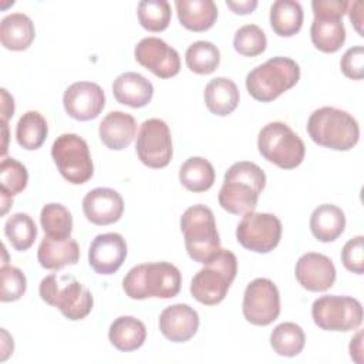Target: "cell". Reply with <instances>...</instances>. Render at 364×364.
<instances>
[{"mask_svg": "<svg viewBox=\"0 0 364 364\" xmlns=\"http://www.w3.org/2000/svg\"><path fill=\"white\" fill-rule=\"evenodd\" d=\"M264 185L266 175L259 165L249 161L236 162L225 173L218 195L219 205L233 215L253 212Z\"/></svg>", "mask_w": 364, "mask_h": 364, "instance_id": "1", "label": "cell"}, {"mask_svg": "<svg viewBox=\"0 0 364 364\" xmlns=\"http://www.w3.org/2000/svg\"><path fill=\"white\" fill-rule=\"evenodd\" d=\"M182 284V276L176 266L168 262L142 263L134 266L122 280L125 294L134 300L148 297H175Z\"/></svg>", "mask_w": 364, "mask_h": 364, "instance_id": "2", "label": "cell"}, {"mask_svg": "<svg viewBox=\"0 0 364 364\" xmlns=\"http://www.w3.org/2000/svg\"><path fill=\"white\" fill-rule=\"evenodd\" d=\"M309 136L320 146L334 151H348L358 142L360 127L347 111L321 107L311 112L307 121Z\"/></svg>", "mask_w": 364, "mask_h": 364, "instance_id": "3", "label": "cell"}, {"mask_svg": "<svg viewBox=\"0 0 364 364\" xmlns=\"http://www.w3.org/2000/svg\"><path fill=\"white\" fill-rule=\"evenodd\" d=\"M185 247L189 257L198 263H208L222 249L213 212L205 205L188 208L179 220Z\"/></svg>", "mask_w": 364, "mask_h": 364, "instance_id": "4", "label": "cell"}, {"mask_svg": "<svg viewBox=\"0 0 364 364\" xmlns=\"http://www.w3.org/2000/svg\"><path fill=\"white\" fill-rule=\"evenodd\" d=\"M299 78L300 67L294 60L272 57L246 75V88L255 100L270 102L294 87Z\"/></svg>", "mask_w": 364, "mask_h": 364, "instance_id": "5", "label": "cell"}, {"mask_svg": "<svg viewBox=\"0 0 364 364\" xmlns=\"http://www.w3.org/2000/svg\"><path fill=\"white\" fill-rule=\"evenodd\" d=\"M236 273V256L228 249H220L191 280V294L202 304H218L226 297Z\"/></svg>", "mask_w": 364, "mask_h": 364, "instance_id": "6", "label": "cell"}, {"mask_svg": "<svg viewBox=\"0 0 364 364\" xmlns=\"http://www.w3.org/2000/svg\"><path fill=\"white\" fill-rule=\"evenodd\" d=\"M40 297L57 307L68 320H82L92 310V294L73 276H46L40 282Z\"/></svg>", "mask_w": 364, "mask_h": 364, "instance_id": "7", "label": "cell"}, {"mask_svg": "<svg viewBox=\"0 0 364 364\" xmlns=\"http://www.w3.org/2000/svg\"><path fill=\"white\" fill-rule=\"evenodd\" d=\"M260 155L282 169L299 166L306 154L301 138L284 122L274 121L264 125L257 136Z\"/></svg>", "mask_w": 364, "mask_h": 364, "instance_id": "8", "label": "cell"}, {"mask_svg": "<svg viewBox=\"0 0 364 364\" xmlns=\"http://www.w3.org/2000/svg\"><path fill=\"white\" fill-rule=\"evenodd\" d=\"M51 156L61 176L73 185L85 183L94 175L88 144L77 134L57 136L51 146Z\"/></svg>", "mask_w": 364, "mask_h": 364, "instance_id": "9", "label": "cell"}, {"mask_svg": "<svg viewBox=\"0 0 364 364\" xmlns=\"http://www.w3.org/2000/svg\"><path fill=\"white\" fill-rule=\"evenodd\" d=\"M311 317L321 330L350 331L361 326L363 307L354 297L327 294L314 300Z\"/></svg>", "mask_w": 364, "mask_h": 364, "instance_id": "10", "label": "cell"}, {"mask_svg": "<svg viewBox=\"0 0 364 364\" xmlns=\"http://www.w3.org/2000/svg\"><path fill=\"white\" fill-rule=\"evenodd\" d=\"M314 20L310 27V37L316 48L323 53H336L346 41L343 24L344 7L337 1H320L311 4Z\"/></svg>", "mask_w": 364, "mask_h": 364, "instance_id": "11", "label": "cell"}, {"mask_svg": "<svg viewBox=\"0 0 364 364\" xmlns=\"http://www.w3.org/2000/svg\"><path fill=\"white\" fill-rule=\"evenodd\" d=\"M282 237V222L273 213L247 212L236 228L237 242L247 250L267 253L273 250Z\"/></svg>", "mask_w": 364, "mask_h": 364, "instance_id": "12", "label": "cell"}, {"mask_svg": "<svg viewBox=\"0 0 364 364\" xmlns=\"http://www.w3.org/2000/svg\"><path fill=\"white\" fill-rule=\"evenodd\" d=\"M135 149L139 161L148 168H165L172 159V138L166 122L159 118L144 121Z\"/></svg>", "mask_w": 364, "mask_h": 364, "instance_id": "13", "label": "cell"}, {"mask_svg": "<svg viewBox=\"0 0 364 364\" xmlns=\"http://www.w3.org/2000/svg\"><path fill=\"white\" fill-rule=\"evenodd\" d=\"M242 310L250 324L269 326L280 314L279 289L266 277L252 280L245 289Z\"/></svg>", "mask_w": 364, "mask_h": 364, "instance_id": "14", "label": "cell"}, {"mask_svg": "<svg viewBox=\"0 0 364 364\" xmlns=\"http://www.w3.org/2000/svg\"><path fill=\"white\" fill-rule=\"evenodd\" d=\"M135 60L159 78L175 77L181 70L178 51L158 37L142 38L134 50Z\"/></svg>", "mask_w": 364, "mask_h": 364, "instance_id": "15", "label": "cell"}, {"mask_svg": "<svg viewBox=\"0 0 364 364\" xmlns=\"http://www.w3.org/2000/svg\"><path fill=\"white\" fill-rule=\"evenodd\" d=\"M63 104L71 118L90 121L97 118L105 107V94L95 82L77 81L64 91Z\"/></svg>", "mask_w": 364, "mask_h": 364, "instance_id": "16", "label": "cell"}, {"mask_svg": "<svg viewBox=\"0 0 364 364\" xmlns=\"http://www.w3.org/2000/svg\"><path fill=\"white\" fill-rule=\"evenodd\" d=\"M127 257V243L119 233L108 232L94 237L88 249V263L98 274H112Z\"/></svg>", "mask_w": 364, "mask_h": 364, "instance_id": "17", "label": "cell"}, {"mask_svg": "<svg viewBox=\"0 0 364 364\" xmlns=\"http://www.w3.org/2000/svg\"><path fill=\"white\" fill-rule=\"evenodd\" d=\"M294 274L301 287L316 293L328 290L336 282V267L331 259L316 252H307L299 257Z\"/></svg>", "mask_w": 364, "mask_h": 364, "instance_id": "18", "label": "cell"}, {"mask_svg": "<svg viewBox=\"0 0 364 364\" xmlns=\"http://www.w3.org/2000/svg\"><path fill=\"white\" fill-rule=\"evenodd\" d=\"M82 212L94 225H111L122 216L124 200L122 196L111 188H95L84 196Z\"/></svg>", "mask_w": 364, "mask_h": 364, "instance_id": "19", "label": "cell"}, {"mask_svg": "<svg viewBox=\"0 0 364 364\" xmlns=\"http://www.w3.org/2000/svg\"><path fill=\"white\" fill-rule=\"evenodd\" d=\"M199 328V316L189 304L176 303L162 310L159 330L165 338L173 343L191 340Z\"/></svg>", "mask_w": 364, "mask_h": 364, "instance_id": "20", "label": "cell"}, {"mask_svg": "<svg viewBox=\"0 0 364 364\" xmlns=\"http://www.w3.org/2000/svg\"><path fill=\"white\" fill-rule=\"evenodd\" d=\"M98 134L107 148L121 151L134 141L136 135V121L128 112L111 111L100 122Z\"/></svg>", "mask_w": 364, "mask_h": 364, "instance_id": "21", "label": "cell"}, {"mask_svg": "<svg viewBox=\"0 0 364 364\" xmlns=\"http://www.w3.org/2000/svg\"><path fill=\"white\" fill-rule=\"evenodd\" d=\"M112 94L119 104L131 108L145 107L154 95V87L149 80L138 73H124L112 82Z\"/></svg>", "mask_w": 364, "mask_h": 364, "instance_id": "22", "label": "cell"}, {"mask_svg": "<svg viewBox=\"0 0 364 364\" xmlns=\"http://www.w3.org/2000/svg\"><path fill=\"white\" fill-rule=\"evenodd\" d=\"M37 259L41 267L47 270H60L64 266L75 264L80 259L78 243L71 239H53L44 236L38 250Z\"/></svg>", "mask_w": 364, "mask_h": 364, "instance_id": "23", "label": "cell"}, {"mask_svg": "<svg viewBox=\"0 0 364 364\" xmlns=\"http://www.w3.org/2000/svg\"><path fill=\"white\" fill-rule=\"evenodd\" d=\"M36 37L34 23L23 13H11L0 23V41L4 48L23 51L30 47Z\"/></svg>", "mask_w": 364, "mask_h": 364, "instance_id": "24", "label": "cell"}, {"mask_svg": "<svg viewBox=\"0 0 364 364\" xmlns=\"http://www.w3.org/2000/svg\"><path fill=\"white\" fill-rule=\"evenodd\" d=\"M179 23L191 31L209 30L218 17V7L212 0H176Z\"/></svg>", "mask_w": 364, "mask_h": 364, "instance_id": "25", "label": "cell"}, {"mask_svg": "<svg viewBox=\"0 0 364 364\" xmlns=\"http://www.w3.org/2000/svg\"><path fill=\"white\" fill-rule=\"evenodd\" d=\"M206 108L219 117L232 114L239 104L237 85L226 77H216L210 80L203 92Z\"/></svg>", "mask_w": 364, "mask_h": 364, "instance_id": "26", "label": "cell"}, {"mask_svg": "<svg viewBox=\"0 0 364 364\" xmlns=\"http://www.w3.org/2000/svg\"><path fill=\"white\" fill-rule=\"evenodd\" d=\"M346 228L344 212L331 203L318 205L310 216V230L320 242L336 240Z\"/></svg>", "mask_w": 364, "mask_h": 364, "instance_id": "27", "label": "cell"}, {"mask_svg": "<svg viewBox=\"0 0 364 364\" xmlns=\"http://www.w3.org/2000/svg\"><path fill=\"white\" fill-rule=\"evenodd\" d=\"M108 338L117 350L134 351L144 344L146 328L141 320L132 316H121L111 323Z\"/></svg>", "mask_w": 364, "mask_h": 364, "instance_id": "28", "label": "cell"}, {"mask_svg": "<svg viewBox=\"0 0 364 364\" xmlns=\"http://www.w3.org/2000/svg\"><path fill=\"white\" fill-rule=\"evenodd\" d=\"M270 26L280 37H291L303 26V9L296 0H276L270 7Z\"/></svg>", "mask_w": 364, "mask_h": 364, "instance_id": "29", "label": "cell"}, {"mask_svg": "<svg viewBox=\"0 0 364 364\" xmlns=\"http://www.w3.org/2000/svg\"><path fill=\"white\" fill-rule=\"evenodd\" d=\"M179 181L191 192H205L215 182V169L208 159L192 156L181 165Z\"/></svg>", "mask_w": 364, "mask_h": 364, "instance_id": "30", "label": "cell"}, {"mask_svg": "<svg viewBox=\"0 0 364 364\" xmlns=\"http://www.w3.org/2000/svg\"><path fill=\"white\" fill-rule=\"evenodd\" d=\"M48 134L46 118L37 111L24 112L16 125V138L21 148L34 151L38 149Z\"/></svg>", "mask_w": 364, "mask_h": 364, "instance_id": "31", "label": "cell"}, {"mask_svg": "<svg viewBox=\"0 0 364 364\" xmlns=\"http://www.w3.org/2000/svg\"><path fill=\"white\" fill-rule=\"evenodd\" d=\"M306 337L303 328L291 321L277 324L270 334L273 351L283 357H296L304 348Z\"/></svg>", "mask_w": 364, "mask_h": 364, "instance_id": "32", "label": "cell"}, {"mask_svg": "<svg viewBox=\"0 0 364 364\" xmlns=\"http://www.w3.org/2000/svg\"><path fill=\"white\" fill-rule=\"evenodd\" d=\"M40 223L46 236L67 239L73 232V216L61 203H47L40 213Z\"/></svg>", "mask_w": 364, "mask_h": 364, "instance_id": "33", "label": "cell"}, {"mask_svg": "<svg viewBox=\"0 0 364 364\" xmlns=\"http://www.w3.org/2000/svg\"><path fill=\"white\" fill-rule=\"evenodd\" d=\"M185 63L188 68L196 74H210L219 67V48L210 41H195L188 47L185 53Z\"/></svg>", "mask_w": 364, "mask_h": 364, "instance_id": "34", "label": "cell"}, {"mask_svg": "<svg viewBox=\"0 0 364 364\" xmlns=\"http://www.w3.org/2000/svg\"><path fill=\"white\" fill-rule=\"evenodd\" d=\"M4 233L16 250L24 252L33 246L37 237V226L27 213L17 212L6 220Z\"/></svg>", "mask_w": 364, "mask_h": 364, "instance_id": "35", "label": "cell"}, {"mask_svg": "<svg viewBox=\"0 0 364 364\" xmlns=\"http://www.w3.org/2000/svg\"><path fill=\"white\" fill-rule=\"evenodd\" d=\"M138 21L152 33L165 30L171 21V4L166 0H144L138 3Z\"/></svg>", "mask_w": 364, "mask_h": 364, "instance_id": "36", "label": "cell"}, {"mask_svg": "<svg viewBox=\"0 0 364 364\" xmlns=\"http://www.w3.org/2000/svg\"><path fill=\"white\" fill-rule=\"evenodd\" d=\"M28 182L26 166L14 158H3L0 164V192L14 196L23 192Z\"/></svg>", "mask_w": 364, "mask_h": 364, "instance_id": "37", "label": "cell"}, {"mask_svg": "<svg viewBox=\"0 0 364 364\" xmlns=\"http://www.w3.org/2000/svg\"><path fill=\"white\" fill-rule=\"evenodd\" d=\"M267 38L264 31L256 24L242 26L233 37L235 50L246 57H256L266 50Z\"/></svg>", "mask_w": 364, "mask_h": 364, "instance_id": "38", "label": "cell"}, {"mask_svg": "<svg viewBox=\"0 0 364 364\" xmlns=\"http://www.w3.org/2000/svg\"><path fill=\"white\" fill-rule=\"evenodd\" d=\"M0 277H1L0 300L3 303L16 301L26 293L27 280L24 273L18 267L3 264L0 269Z\"/></svg>", "mask_w": 364, "mask_h": 364, "instance_id": "39", "label": "cell"}, {"mask_svg": "<svg viewBox=\"0 0 364 364\" xmlns=\"http://www.w3.org/2000/svg\"><path fill=\"white\" fill-rule=\"evenodd\" d=\"M341 262L344 267L353 273H364V237L355 236L350 239L341 250Z\"/></svg>", "mask_w": 364, "mask_h": 364, "instance_id": "40", "label": "cell"}, {"mask_svg": "<svg viewBox=\"0 0 364 364\" xmlns=\"http://www.w3.org/2000/svg\"><path fill=\"white\" fill-rule=\"evenodd\" d=\"M343 74L351 80H361L364 77V48L355 46L348 48L340 61Z\"/></svg>", "mask_w": 364, "mask_h": 364, "instance_id": "41", "label": "cell"}, {"mask_svg": "<svg viewBox=\"0 0 364 364\" xmlns=\"http://www.w3.org/2000/svg\"><path fill=\"white\" fill-rule=\"evenodd\" d=\"M348 7L350 10H347L348 13V17L351 20V24L354 26V28L357 30V33L360 36H363V30H361V23H363V1L357 0V1H353V3H348Z\"/></svg>", "mask_w": 364, "mask_h": 364, "instance_id": "42", "label": "cell"}, {"mask_svg": "<svg viewBox=\"0 0 364 364\" xmlns=\"http://www.w3.org/2000/svg\"><path fill=\"white\" fill-rule=\"evenodd\" d=\"M14 114V100L7 92L6 88H1V121L7 122Z\"/></svg>", "mask_w": 364, "mask_h": 364, "instance_id": "43", "label": "cell"}, {"mask_svg": "<svg viewBox=\"0 0 364 364\" xmlns=\"http://www.w3.org/2000/svg\"><path fill=\"white\" fill-rule=\"evenodd\" d=\"M350 357L357 363H363V331L360 330L350 343Z\"/></svg>", "mask_w": 364, "mask_h": 364, "instance_id": "44", "label": "cell"}, {"mask_svg": "<svg viewBox=\"0 0 364 364\" xmlns=\"http://www.w3.org/2000/svg\"><path fill=\"white\" fill-rule=\"evenodd\" d=\"M228 7L233 10L236 14H249L257 7L256 0H243V1H226Z\"/></svg>", "mask_w": 364, "mask_h": 364, "instance_id": "45", "label": "cell"}, {"mask_svg": "<svg viewBox=\"0 0 364 364\" xmlns=\"http://www.w3.org/2000/svg\"><path fill=\"white\" fill-rule=\"evenodd\" d=\"M1 127H3V136H4V142H3V151H1V155L4 158L6 155V151H7V136H9V128H7V122L1 121Z\"/></svg>", "mask_w": 364, "mask_h": 364, "instance_id": "46", "label": "cell"}]
</instances>
